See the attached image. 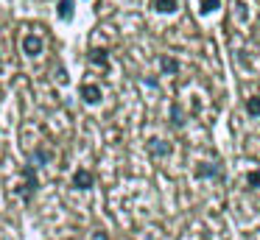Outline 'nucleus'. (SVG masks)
Here are the masks:
<instances>
[{
  "instance_id": "obj_8",
  "label": "nucleus",
  "mask_w": 260,
  "mask_h": 240,
  "mask_svg": "<svg viewBox=\"0 0 260 240\" xmlns=\"http://www.w3.org/2000/svg\"><path fill=\"white\" fill-rule=\"evenodd\" d=\"M215 173H218V167H215V165H202V167L196 170V176L204 179V176H215Z\"/></svg>"
},
{
  "instance_id": "obj_1",
  "label": "nucleus",
  "mask_w": 260,
  "mask_h": 240,
  "mask_svg": "<svg viewBox=\"0 0 260 240\" xmlns=\"http://www.w3.org/2000/svg\"><path fill=\"white\" fill-rule=\"evenodd\" d=\"M42 48H45V42H42L40 37H34V33H25V37H23V53L25 56L34 59V56L42 53Z\"/></svg>"
},
{
  "instance_id": "obj_6",
  "label": "nucleus",
  "mask_w": 260,
  "mask_h": 240,
  "mask_svg": "<svg viewBox=\"0 0 260 240\" xmlns=\"http://www.w3.org/2000/svg\"><path fill=\"white\" fill-rule=\"evenodd\" d=\"M70 14H73V0H59V17L68 20Z\"/></svg>"
},
{
  "instance_id": "obj_11",
  "label": "nucleus",
  "mask_w": 260,
  "mask_h": 240,
  "mask_svg": "<svg viewBox=\"0 0 260 240\" xmlns=\"http://www.w3.org/2000/svg\"><path fill=\"white\" fill-rule=\"evenodd\" d=\"M162 70L165 73H176V70H179V64H176V61H171V59H165L162 61Z\"/></svg>"
},
{
  "instance_id": "obj_10",
  "label": "nucleus",
  "mask_w": 260,
  "mask_h": 240,
  "mask_svg": "<svg viewBox=\"0 0 260 240\" xmlns=\"http://www.w3.org/2000/svg\"><path fill=\"white\" fill-rule=\"evenodd\" d=\"M151 151H154V154H159V156H162V154H168L171 148H168L165 143H154V145H151Z\"/></svg>"
},
{
  "instance_id": "obj_7",
  "label": "nucleus",
  "mask_w": 260,
  "mask_h": 240,
  "mask_svg": "<svg viewBox=\"0 0 260 240\" xmlns=\"http://www.w3.org/2000/svg\"><path fill=\"white\" fill-rule=\"evenodd\" d=\"M246 115H252V117L260 115V95H257V98H249L246 100Z\"/></svg>"
},
{
  "instance_id": "obj_3",
  "label": "nucleus",
  "mask_w": 260,
  "mask_h": 240,
  "mask_svg": "<svg viewBox=\"0 0 260 240\" xmlns=\"http://www.w3.org/2000/svg\"><path fill=\"white\" fill-rule=\"evenodd\" d=\"M81 98H84L87 104H98V100H101V87H98V84H84V87H81Z\"/></svg>"
},
{
  "instance_id": "obj_4",
  "label": "nucleus",
  "mask_w": 260,
  "mask_h": 240,
  "mask_svg": "<svg viewBox=\"0 0 260 240\" xmlns=\"http://www.w3.org/2000/svg\"><path fill=\"white\" fill-rule=\"evenodd\" d=\"M151 6L159 11V14H171V11H176V0H154Z\"/></svg>"
},
{
  "instance_id": "obj_13",
  "label": "nucleus",
  "mask_w": 260,
  "mask_h": 240,
  "mask_svg": "<svg viewBox=\"0 0 260 240\" xmlns=\"http://www.w3.org/2000/svg\"><path fill=\"white\" fill-rule=\"evenodd\" d=\"M48 159H51V154H48L45 148H40V151H37V162H48Z\"/></svg>"
},
{
  "instance_id": "obj_14",
  "label": "nucleus",
  "mask_w": 260,
  "mask_h": 240,
  "mask_svg": "<svg viewBox=\"0 0 260 240\" xmlns=\"http://www.w3.org/2000/svg\"><path fill=\"white\" fill-rule=\"evenodd\" d=\"M92 59H95V61H98V64H104V61H107V56H104V53H101V50H95V53H92Z\"/></svg>"
},
{
  "instance_id": "obj_5",
  "label": "nucleus",
  "mask_w": 260,
  "mask_h": 240,
  "mask_svg": "<svg viewBox=\"0 0 260 240\" xmlns=\"http://www.w3.org/2000/svg\"><path fill=\"white\" fill-rule=\"evenodd\" d=\"M23 176H25V184H28V195L31 193H34V190H37V176H34V167H23Z\"/></svg>"
},
{
  "instance_id": "obj_2",
  "label": "nucleus",
  "mask_w": 260,
  "mask_h": 240,
  "mask_svg": "<svg viewBox=\"0 0 260 240\" xmlns=\"http://www.w3.org/2000/svg\"><path fill=\"white\" fill-rule=\"evenodd\" d=\"M92 182H95V179H92V173L87 170V167H81V170L73 173V187L76 190H90Z\"/></svg>"
},
{
  "instance_id": "obj_12",
  "label": "nucleus",
  "mask_w": 260,
  "mask_h": 240,
  "mask_svg": "<svg viewBox=\"0 0 260 240\" xmlns=\"http://www.w3.org/2000/svg\"><path fill=\"white\" fill-rule=\"evenodd\" d=\"M213 9H218V0H204V3H202L204 14H207V11H213Z\"/></svg>"
},
{
  "instance_id": "obj_9",
  "label": "nucleus",
  "mask_w": 260,
  "mask_h": 240,
  "mask_svg": "<svg viewBox=\"0 0 260 240\" xmlns=\"http://www.w3.org/2000/svg\"><path fill=\"white\" fill-rule=\"evenodd\" d=\"M246 184H249V187H260V170H252V173H249V176H246Z\"/></svg>"
}]
</instances>
